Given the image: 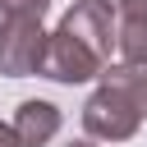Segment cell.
Instances as JSON below:
<instances>
[{"label":"cell","mask_w":147,"mask_h":147,"mask_svg":"<svg viewBox=\"0 0 147 147\" xmlns=\"http://www.w3.org/2000/svg\"><path fill=\"white\" fill-rule=\"evenodd\" d=\"M147 119V69L138 64H106L96 92L83 106V129L96 142H129Z\"/></svg>","instance_id":"2"},{"label":"cell","mask_w":147,"mask_h":147,"mask_svg":"<svg viewBox=\"0 0 147 147\" xmlns=\"http://www.w3.org/2000/svg\"><path fill=\"white\" fill-rule=\"evenodd\" d=\"M119 14H133V18H147V0H115Z\"/></svg>","instance_id":"7"},{"label":"cell","mask_w":147,"mask_h":147,"mask_svg":"<svg viewBox=\"0 0 147 147\" xmlns=\"http://www.w3.org/2000/svg\"><path fill=\"white\" fill-rule=\"evenodd\" d=\"M60 124H64L60 106L37 101V96L18 101V110H14V133H18V142H23V147H46V142H55Z\"/></svg>","instance_id":"4"},{"label":"cell","mask_w":147,"mask_h":147,"mask_svg":"<svg viewBox=\"0 0 147 147\" xmlns=\"http://www.w3.org/2000/svg\"><path fill=\"white\" fill-rule=\"evenodd\" d=\"M46 37L51 32L41 28V18H32V14H5L0 18V74H9V78L41 74Z\"/></svg>","instance_id":"3"},{"label":"cell","mask_w":147,"mask_h":147,"mask_svg":"<svg viewBox=\"0 0 147 147\" xmlns=\"http://www.w3.org/2000/svg\"><path fill=\"white\" fill-rule=\"evenodd\" d=\"M110 46H115V14L110 0H74L55 32L46 37V60H41V78L51 83H92L101 78V69L110 64Z\"/></svg>","instance_id":"1"},{"label":"cell","mask_w":147,"mask_h":147,"mask_svg":"<svg viewBox=\"0 0 147 147\" xmlns=\"http://www.w3.org/2000/svg\"><path fill=\"white\" fill-rule=\"evenodd\" d=\"M115 51H119V60H124V64L147 69V18L119 14V23H115Z\"/></svg>","instance_id":"5"},{"label":"cell","mask_w":147,"mask_h":147,"mask_svg":"<svg viewBox=\"0 0 147 147\" xmlns=\"http://www.w3.org/2000/svg\"><path fill=\"white\" fill-rule=\"evenodd\" d=\"M64 147H96V138H74V142H64Z\"/></svg>","instance_id":"9"},{"label":"cell","mask_w":147,"mask_h":147,"mask_svg":"<svg viewBox=\"0 0 147 147\" xmlns=\"http://www.w3.org/2000/svg\"><path fill=\"white\" fill-rule=\"evenodd\" d=\"M0 147H23L18 133H14V124H5V119H0Z\"/></svg>","instance_id":"8"},{"label":"cell","mask_w":147,"mask_h":147,"mask_svg":"<svg viewBox=\"0 0 147 147\" xmlns=\"http://www.w3.org/2000/svg\"><path fill=\"white\" fill-rule=\"evenodd\" d=\"M51 5L55 0H0V14H32V18H41Z\"/></svg>","instance_id":"6"}]
</instances>
